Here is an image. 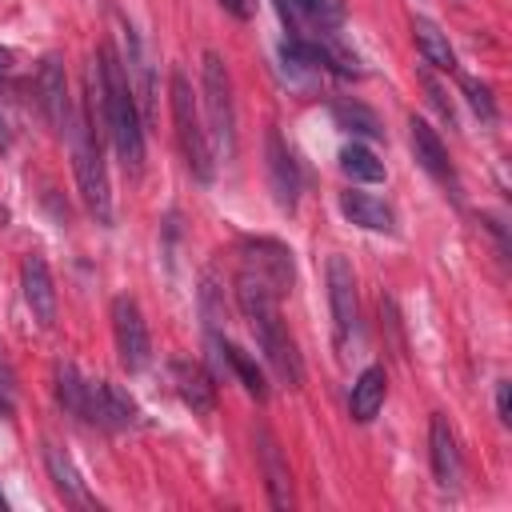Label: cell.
Here are the masks:
<instances>
[{
	"mask_svg": "<svg viewBox=\"0 0 512 512\" xmlns=\"http://www.w3.org/2000/svg\"><path fill=\"white\" fill-rule=\"evenodd\" d=\"M12 396H16V376H12V368H8V360L0 356V400L12 408Z\"/></svg>",
	"mask_w": 512,
	"mask_h": 512,
	"instance_id": "f546056e",
	"label": "cell"
},
{
	"mask_svg": "<svg viewBox=\"0 0 512 512\" xmlns=\"http://www.w3.org/2000/svg\"><path fill=\"white\" fill-rule=\"evenodd\" d=\"M68 140H72V172H76L80 200H84L88 216L96 224H112V192H108V172H104V156H100V140H96L92 124L84 116H76L68 128Z\"/></svg>",
	"mask_w": 512,
	"mask_h": 512,
	"instance_id": "3957f363",
	"label": "cell"
},
{
	"mask_svg": "<svg viewBox=\"0 0 512 512\" xmlns=\"http://www.w3.org/2000/svg\"><path fill=\"white\" fill-rule=\"evenodd\" d=\"M36 92H40V108L44 116L52 120V128L68 132L72 128V96H68V76H64V64L56 56H44L40 68H36Z\"/></svg>",
	"mask_w": 512,
	"mask_h": 512,
	"instance_id": "7c38bea8",
	"label": "cell"
},
{
	"mask_svg": "<svg viewBox=\"0 0 512 512\" xmlns=\"http://www.w3.org/2000/svg\"><path fill=\"white\" fill-rule=\"evenodd\" d=\"M200 92H204V116H208V144L220 160L236 156V104H232V76L216 52H204L200 64Z\"/></svg>",
	"mask_w": 512,
	"mask_h": 512,
	"instance_id": "277c9868",
	"label": "cell"
},
{
	"mask_svg": "<svg viewBox=\"0 0 512 512\" xmlns=\"http://www.w3.org/2000/svg\"><path fill=\"white\" fill-rule=\"evenodd\" d=\"M420 84H424V92H428V104H432V108H436V112H440L448 124H456V112H452V100L444 96V88H440V84H436L428 72H420Z\"/></svg>",
	"mask_w": 512,
	"mask_h": 512,
	"instance_id": "484cf974",
	"label": "cell"
},
{
	"mask_svg": "<svg viewBox=\"0 0 512 512\" xmlns=\"http://www.w3.org/2000/svg\"><path fill=\"white\" fill-rule=\"evenodd\" d=\"M340 212L368 232H396V212L368 192H340Z\"/></svg>",
	"mask_w": 512,
	"mask_h": 512,
	"instance_id": "ac0fdd59",
	"label": "cell"
},
{
	"mask_svg": "<svg viewBox=\"0 0 512 512\" xmlns=\"http://www.w3.org/2000/svg\"><path fill=\"white\" fill-rule=\"evenodd\" d=\"M236 304L240 312L248 316L252 332H256V344L268 360V368L288 384V388H300L304 380V364H300V352H296V340L280 316V296L272 292V284H264L260 276H252L248 268L236 272Z\"/></svg>",
	"mask_w": 512,
	"mask_h": 512,
	"instance_id": "6da1fadb",
	"label": "cell"
},
{
	"mask_svg": "<svg viewBox=\"0 0 512 512\" xmlns=\"http://www.w3.org/2000/svg\"><path fill=\"white\" fill-rule=\"evenodd\" d=\"M464 92H468V104L476 108V116H484V120H496V104H492V92H488L484 84H476V80H464Z\"/></svg>",
	"mask_w": 512,
	"mask_h": 512,
	"instance_id": "4316f807",
	"label": "cell"
},
{
	"mask_svg": "<svg viewBox=\"0 0 512 512\" xmlns=\"http://www.w3.org/2000/svg\"><path fill=\"white\" fill-rule=\"evenodd\" d=\"M340 168H344V176H352L360 184H380L384 180V164L376 160V152L356 144V140L348 148H340Z\"/></svg>",
	"mask_w": 512,
	"mask_h": 512,
	"instance_id": "cb8c5ba5",
	"label": "cell"
},
{
	"mask_svg": "<svg viewBox=\"0 0 512 512\" xmlns=\"http://www.w3.org/2000/svg\"><path fill=\"white\" fill-rule=\"evenodd\" d=\"M276 8H280V20L288 24V32H296L300 20H312L316 0H276Z\"/></svg>",
	"mask_w": 512,
	"mask_h": 512,
	"instance_id": "d4e9b609",
	"label": "cell"
},
{
	"mask_svg": "<svg viewBox=\"0 0 512 512\" xmlns=\"http://www.w3.org/2000/svg\"><path fill=\"white\" fill-rule=\"evenodd\" d=\"M52 380H56V400H60V408H64L68 416H76V420H88V380L76 372V364L60 360Z\"/></svg>",
	"mask_w": 512,
	"mask_h": 512,
	"instance_id": "44dd1931",
	"label": "cell"
},
{
	"mask_svg": "<svg viewBox=\"0 0 512 512\" xmlns=\"http://www.w3.org/2000/svg\"><path fill=\"white\" fill-rule=\"evenodd\" d=\"M20 288H24V304H28L32 320L40 328H52L56 324V284H52L48 260L40 252H28L24 256V264H20Z\"/></svg>",
	"mask_w": 512,
	"mask_h": 512,
	"instance_id": "9c48e42d",
	"label": "cell"
},
{
	"mask_svg": "<svg viewBox=\"0 0 512 512\" xmlns=\"http://www.w3.org/2000/svg\"><path fill=\"white\" fill-rule=\"evenodd\" d=\"M172 384H176V396H180L196 416H212V408H216V384H212V376H208L200 364L176 360V364H172Z\"/></svg>",
	"mask_w": 512,
	"mask_h": 512,
	"instance_id": "9a60e30c",
	"label": "cell"
},
{
	"mask_svg": "<svg viewBox=\"0 0 512 512\" xmlns=\"http://www.w3.org/2000/svg\"><path fill=\"white\" fill-rule=\"evenodd\" d=\"M256 460H260V472H264L272 508H292V472H288V460L280 452V440L264 424L256 428Z\"/></svg>",
	"mask_w": 512,
	"mask_h": 512,
	"instance_id": "5bb4252c",
	"label": "cell"
},
{
	"mask_svg": "<svg viewBox=\"0 0 512 512\" xmlns=\"http://www.w3.org/2000/svg\"><path fill=\"white\" fill-rule=\"evenodd\" d=\"M0 508H4V496H0Z\"/></svg>",
	"mask_w": 512,
	"mask_h": 512,
	"instance_id": "d6a6232c",
	"label": "cell"
},
{
	"mask_svg": "<svg viewBox=\"0 0 512 512\" xmlns=\"http://www.w3.org/2000/svg\"><path fill=\"white\" fill-rule=\"evenodd\" d=\"M264 164H268V184H272V196L280 208H296V196H300V164L292 156V148L284 144V136L276 128H268L264 136Z\"/></svg>",
	"mask_w": 512,
	"mask_h": 512,
	"instance_id": "8fae6325",
	"label": "cell"
},
{
	"mask_svg": "<svg viewBox=\"0 0 512 512\" xmlns=\"http://www.w3.org/2000/svg\"><path fill=\"white\" fill-rule=\"evenodd\" d=\"M408 140H412V152H416L420 168H424L436 184H444L452 196H460V176H456V168H452V160H448V148L440 144L436 128H432L428 120L412 116V120H408Z\"/></svg>",
	"mask_w": 512,
	"mask_h": 512,
	"instance_id": "ba28073f",
	"label": "cell"
},
{
	"mask_svg": "<svg viewBox=\"0 0 512 512\" xmlns=\"http://www.w3.org/2000/svg\"><path fill=\"white\" fill-rule=\"evenodd\" d=\"M44 464H48V476H52V484H56V492H60L64 500H72V504H88L84 480H80V472L72 468V460L64 456V448L44 444Z\"/></svg>",
	"mask_w": 512,
	"mask_h": 512,
	"instance_id": "7402d4cb",
	"label": "cell"
},
{
	"mask_svg": "<svg viewBox=\"0 0 512 512\" xmlns=\"http://www.w3.org/2000/svg\"><path fill=\"white\" fill-rule=\"evenodd\" d=\"M228 16H236V20H252L256 16V0H216Z\"/></svg>",
	"mask_w": 512,
	"mask_h": 512,
	"instance_id": "83f0119b",
	"label": "cell"
},
{
	"mask_svg": "<svg viewBox=\"0 0 512 512\" xmlns=\"http://www.w3.org/2000/svg\"><path fill=\"white\" fill-rule=\"evenodd\" d=\"M112 336H116V352H120V364L128 372H140L152 356V340H148V324H144V312L132 296H116L112 300Z\"/></svg>",
	"mask_w": 512,
	"mask_h": 512,
	"instance_id": "8992f818",
	"label": "cell"
},
{
	"mask_svg": "<svg viewBox=\"0 0 512 512\" xmlns=\"http://www.w3.org/2000/svg\"><path fill=\"white\" fill-rule=\"evenodd\" d=\"M332 120H336L344 132H352V136H368V140L384 136V128H380L376 112H372V108H364L360 100H336V104H332Z\"/></svg>",
	"mask_w": 512,
	"mask_h": 512,
	"instance_id": "603a6c76",
	"label": "cell"
},
{
	"mask_svg": "<svg viewBox=\"0 0 512 512\" xmlns=\"http://www.w3.org/2000/svg\"><path fill=\"white\" fill-rule=\"evenodd\" d=\"M168 100H172V124H176V144L184 152V164L196 180H212V144H208V132L200 124V108H196V96H192V84L180 68H172V80H168Z\"/></svg>",
	"mask_w": 512,
	"mask_h": 512,
	"instance_id": "5b68a950",
	"label": "cell"
},
{
	"mask_svg": "<svg viewBox=\"0 0 512 512\" xmlns=\"http://www.w3.org/2000/svg\"><path fill=\"white\" fill-rule=\"evenodd\" d=\"M496 412H500V420H504V424L512 420V384H508V380H500V384H496Z\"/></svg>",
	"mask_w": 512,
	"mask_h": 512,
	"instance_id": "f1b7e54d",
	"label": "cell"
},
{
	"mask_svg": "<svg viewBox=\"0 0 512 512\" xmlns=\"http://www.w3.org/2000/svg\"><path fill=\"white\" fill-rule=\"evenodd\" d=\"M240 268H248L252 276H260L264 284H272L276 296H284L292 288V252L272 240V236H256V240H244L240 244Z\"/></svg>",
	"mask_w": 512,
	"mask_h": 512,
	"instance_id": "52a82bcc",
	"label": "cell"
},
{
	"mask_svg": "<svg viewBox=\"0 0 512 512\" xmlns=\"http://www.w3.org/2000/svg\"><path fill=\"white\" fill-rule=\"evenodd\" d=\"M92 64H96V100L104 112V132H108L116 156L124 160V168L136 172L144 164V128H140V104L128 84L124 60L112 52V44H100Z\"/></svg>",
	"mask_w": 512,
	"mask_h": 512,
	"instance_id": "7a4b0ae2",
	"label": "cell"
},
{
	"mask_svg": "<svg viewBox=\"0 0 512 512\" xmlns=\"http://www.w3.org/2000/svg\"><path fill=\"white\" fill-rule=\"evenodd\" d=\"M212 352L232 368V376L244 384V392L248 396H256V400H268V384H264V372H260V364L244 352V348H236L232 340H220V336H212Z\"/></svg>",
	"mask_w": 512,
	"mask_h": 512,
	"instance_id": "d6986e66",
	"label": "cell"
},
{
	"mask_svg": "<svg viewBox=\"0 0 512 512\" xmlns=\"http://www.w3.org/2000/svg\"><path fill=\"white\" fill-rule=\"evenodd\" d=\"M412 36H416V44H420L424 64H432V68H440V72H456V52H452L448 36H444L432 20L416 16V20H412Z\"/></svg>",
	"mask_w": 512,
	"mask_h": 512,
	"instance_id": "ffe728a7",
	"label": "cell"
},
{
	"mask_svg": "<svg viewBox=\"0 0 512 512\" xmlns=\"http://www.w3.org/2000/svg\"><path fill=\"white\" fill-rule=\"evenodd\" d=\"M8 80H12V52L0 48V84H8Z\"/></svg>",
	"mask_w": 512,
	"mask_h": 512,
	"instance_id": "4dcf8cb0",
	"label": "cell"
},
{
	"mask_svg": "<svg viewBox=\"0 0 512 512\" xmlns=\"http://www.w3.org/2000/svg\"><path fill=\"white\" fill-rule=\"evenodd\" d=\"M328 304H332V324L336 336L348 340L360 320V300H356V276L344 256H328Z\"/></svg>",
	"mask_w": 512,
	"mask_h": 512,
	"instance_id": "30bf717a",
	"label": "cell"
},
{
	"mask_svg": "<svg viewBox=\"0 0 512 512\" xmlns=\"http://www.w3.org/2000/svg\"><path fill=\"white\" fill-rule=\"evenodd\" d=\"M0 412H12V408H8V404H4V400H0Z\"/></svg>",
	"mask_w": 512,
	"mask_h": 512,
	"instance_id": "1f68e13d",
	"label": "cell"
},
{
	"mask_svg": "<svg viewBox=\"0 0 512 512\" xmlns=\"http://www.w3.org/2000/svg\"><path fill=\"white\" fill-rule=\"evenodd\" d=\"M428 448H432V472H436V484L452 488L460 480V444H456V432L452 424L436 412L432 424H428Z\"/></svg>",
	"mask_w": 512,
	"mask_h": 512,
	"instance_id": "2e32d148",
	"label": "cell"
},
{
	"mask_svg": "<svg viewBox=\"0 0 512 512\" xmlns=\"http://www.w3.org/2000/svg\"><path fill=\"white\" fill-rule=\"evenodd\" d=\"M384 396H388V376H384V368H380V364L364 368V372L356 376L352 392H348V412H352V420H356V424H368V420L384 408Z\"/></svg>",
	"mask_w": 512,
	"mask_h": 512,
	"instance_id": "e0dca14e",
	"label": "cell"
},
{
	"mask_svg": "<svg viewBox=\"0 0 512 512\" xmlns=\"http://www.w3.org/2000/svg\"><path fill=\"white\" fill-rule=\"evenodd\" d=\"M88 420L100 428H128L136 424V404L132 396L112 384V380H88Z\"/></svg>",
	"mask_w": 512,
	"mask_h": 512,
	"instance_id": "4fadbf2b",
	"label": "cell"
}]
</instances>
